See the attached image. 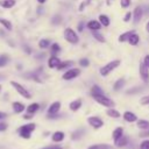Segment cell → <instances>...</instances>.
I'll list each match as a JSON object with an SVG mask.
<instances>
[{
    "instance_id": "1",
    "label": "cell",
    "mask_w": 149,
    "mask_h": 149,
    "mask_svg": "<svg viewBox=\"0 0 149 149\" xmlns=\"http://www.w3.org/2000/svg\"><path fill=\"white\" fill-rule=\"evenodd\" d=\"M119 65H120V61H119V59H114V61L107 63L106 65H104L102 68H100L99 72H100V74H101L102 77H106V76H108L114 69H116Z\"/></svg>"
},
{
    "instance_id": "2",
    "label": "cell",
    "mask_w": 149,
    "mask_h": 149,
    "mask_svg": "<svg viewBox=\"0 0 149 149\" xmlns=\"http://www.w3.org/2000/svg\"><path fill=\"white\" fill-rule=\"evenodd\" d=\"M35 128H36L35 123H27V125L21 126L17 132H19V135L21 137H23V139H30L31 133L35 130Z\"/></svg>"
},
{
    "instance_id": "3",
    "label": "cell",
    "mask_w": 149,
    "mask_h": 149,
    "mask_svg": "<svg viewBox=\"0 0 149 149\" xmlns=\"http://www.w3.org/2000/svg\"><path fill=\"white\" fill-rule=\"evenodd\" d=\"M64 37H65V40H66L69 43H72V44H77V43L79 42L78 35H77V34L74 33V30L71 29V28H66V29L64 30Z\"/></svg>"
},
{
    "instance_id": "4",
    "label": "cell",
    "mask_w": 149,
    "mask_h": 149,
    "mask_svg": "<svg viewBox=\"0 0 149 149\" xmlns=\"http://www.w3.org/2000/svg\"><path fill=\"white\" fill-rule=\"evenodd\" d=\"M10 85L17 91V93L20 94V95H22L23 98H26V99H30L31 98V94L28 92V90L27 88H24L21 84H19L17 81H14V80H12L10 81Z\"/></svg>"
},
{
    "instance_id": "5",
    "label": "cell",
    "mask_w": 149,
    "mask_h": 149,
    "mask_svg": "<svg viewBox=\"0 0 149 149\" xmlns=\"http://www.w3.org/2000/svg\"><path fill=\"white\" fill-rule=\"evenodd\" d=\"M94 98V100L98 102V104H100V105H102V106H105V107H113L114 106V101L112 100V99H109V98H107L105 94H102V95H94L93 97Z\"/></svg>"
},
{
    "instance_id": "6",
    "label": "cell",
    "mask_w": 149,
    "mask_h": 149,
    "mask_svg": "<svg viewBox=\"0 0 149 149\" xmlns=\"http://www.w3.org/2000/svg\"><path fill=\"white\" fill-rule=\"evenodd\" d=\"M79 74H80V70L78 68H72V69L65 71V73L62 76V78L65 79V80H70V79H73L76 77H78Z\"/></svg>"
},
{
    "instance_id": "7",
    "label": "cell",
    "mask_w": 149,
    "mask_h": 149,
    "mask_svg": "<svg viewBox=\"0 0 149 149\" xmlns=\"http://www.w3.org/2000/svg\"><path fill=\"white\" fill-rule=\"evenodd\" d=\"M139 72H140V77H141V79H142L144 83H148V81H149V69L146 66L144 63H140Z\"/></svg>"
},
{
    "instance_id": "8",
    "label": "cell",
    "mask_w": 149,
    "mask_h": 149,
    "mask_svg": "<svg viewBox=\"0 0 149 149\" xmlns=\"http://www.w3.org/2000/svg\"><path fill=\"white\" fill-rule=\"evenodd\" d=\"M87 122H88L90 126H92V127L95 128V129L101 128V127L104 126V121H102L99 116H90V118L87 119Z\"/></svg>"
},
{
    "instance_id": "9",
    "label": "cell",
    "mask_w": 149,
    "mask_h": 149,
    "mask_svg": "<svg viewBox=\"0 0 149 149\" xmlns=\"http://www.w3.org/2000/svg\"><path fill=\"white\" fill-rule=\"evenodd\" d=\"M61 109V102L59 101H55L52 102L49 108H48V115H54V114H57Z\"/></svg>"
},
{
    "instance_id": "10",
    "label": "cell",
    "mask_w": 149,
    "mask_h": 149,
    "mask_svg": "<svg viewBox=\"0 0 149 149\" xmlns=\"http://www.w3.org/2000/svg\"><path fill=\"white\" fill-rule=\"evenodd\" d=\"M142 15H143V9L141 7H136L134 9V13H133V21H134V23H139L140 20L142 19Z\"/></svg>"
},
{
    "instance_id": "11",
    "label": "cell",
    "mask_w": 149,
    "mask_h": 149,
    "mask_svg": "<svg viewBox=\"0 0 149 149\" xmlns=\"http://www.w3.org/2000/svg\"><path fill=\"white\" fill-rule=\"evenodd\" d=\"M123 119L127 122H135V121H137V116L133 112H129V111H126L123 113Z\"/></svg>"
},
{
    "instance_id": "12",
    "label": "cell",
    "mask_w": 149,
    "mask_h": 149,
    "mask_svg": "<svg viewBox=\"0 0 149 149\" xmlns=\"http://www.w3.org/2000/svg\"><path fill=\"white\" fill-rule=\"evenodd\" d=\"M87 28L92 31L94 30H99L101 28V23L99 21H95V20H92V21H88L87 22Z\"/></svg>"
},
{
    "instance_id": "13",
    "label": "cell",
    "mask_w": 149,
    "mask_h": 149,
    "mask_svg": "<svg viewBox=\"0 0 149 149\" xmlns=\"http://www.w3.org/2000/svg\"><path fill=\"white\" fill-rule=\"evenodd\" d=\"M59 63H61V61H59V58L56 57V56H51V57L48 59V66H49L50 69L57 68V66L59 65Z\"/></svg>"
},
{
    "instance_id": "14",
    "label": "cell",
    "mask_w": 149,
    "mask_h": 149,
    "mask_svg": "<svg viewBox=\"0 0 149 149\" xmlns=\"http://www.w3.org/2000/svg\"><path fill=\"white\" fill-rule=\"evenodd\" d=\"M12 107H13V111L15 112V113H21V112H23L24 111V105L22 104V102H20V101H14L13 104H12Z\"/></svg>"
},
{
    "instance_id": "15",
    "label": "cell",
    "mask_w": 149,
    "mask_h": 149,
    "mask_svg": "<svg viewBox=\"0 0 149 149\" xmlns=\"http://www.w3.org/2000/svg\"><path fill=\"white\" fill-rule=\"evenodd\" d=\"M69 107H70V109H71V111H73V112L78 111V109L81 107V100H80V99H76V100L71 101Z\"/></svg>"
},
{
    "instance_id": "16",
    "label": "cell",
    "mask_w": 149,
    "mask_h": 149,
    "mask_svg": "<svg viewBox=\"0 0 149 149\" xmlns=\"http://www.w3.org/2000/svg\"><path fill=\"white\" fill-rule=\"evenodd\" d=\"M123 135V129L121 128V127H118V128H115L114 130H113V134H112V136H113V140H114V142H116L121 136Z\"/></svg>"
},
{
    "instance_id": "17",
    "label": "cell",
    "mask_w": 149,
    "mask_h": 149,
    "mask_svg": "<svg viewBox=\"0 0 149 149\" xmlns=\"http://www.w3.org/2000/svg\"><path fill=\"white\" fill-rule=\"evenodd\" d=\"M99 22L101 23L102 27H108L111 21H109V17H108L107 15H105V14H100V15H99Z\"/></svg>"
},
{
    "instance_id": "18",
    "label": "cell",
    "mask_w": 149,
    "mask_h": 149,
    "mask_svg": "<svg viewBox=\"0 0 149 149\" xmlns=\"http://www.w3.org/2000/svg\"><path fill=\"white\" fill-rule=\"evenodd\" d=\"M139 41H140V36H139L135 31H134V33L130 35V37L128 38V42H129V44H130V45H137Z\"/></svg>"
},
{
    "instance_id": "19",
    "label": "cell",
    "mask_w": 149,
    "mask_h": 149,
    "mask_svg": "<svg viewBox=\"0 0 149 149\" xmlns=\"http://www.w3.org/2000/svg\"><path fill=\"white\" fill-rule=\"evenodd\" d=\"M64 133L63 132H55L54 134H52V141L54 142H61V141H63L64 140Z\"/></svg>"
},
{
    "instance_id": "20",
    "label": "cell",
    "mask_w": 149,
    "mask_h": 149,
    "mask_svg": "<svg viewBox=\"0 0 149 149\" xmlns=\"http://www.w3.org/2000/svg\"><path fill=\"white\" fill-rule=\"evenodd\" d=\"M14 5H15V0H1L0 1V6L6 8V9L12 8Z\"/></svg>"
},
{
    "instance_id": "21",
    "label": "cell",
    "mask_w": 149,
    "mask_h": 149,
    "mask_svg": "<svg viewBox=\"0 0 149 149\" xmlns=\"http://www.w3.org/2000/svg\"><path fill=\"white\" fill-rule=\"evenodd\" d=\"M38 108H40V105H38L37 102H33V104H30V105L27 107V112H28L29 114H34V113H36V112L38 111Z\"/></svg>"
},
{
    "instance_id": "22",
    "label": "cell",
    "mask_w": 149,
    "mask_h": 149,
    "mask_svg": "<svg viewBox=\"0 0 149 149\" xmlns=\"http://www.w3.org/2000/svg\"><path fill=\"white\" fill-rule=\"evenodd\" d=\"M91 94H92V97H94V95H102L104 91L98 85H93L92 88H91Z\"/></svg>"
},
{
    "instance_id": "23",
    "label": "cell",
    "mask_w": 149,
    "mask_h": 149,
    "mask_svg": "<svg viewBox=\"0 0 149 149\" xmlns=\"http://www.w3.org/2000/svg\"><path fill=\"white\" fill-rule=\"evenodd\" d=\"M115 143V146L116 147H125L126 144H128V137L127 136H125V135H122L116 142H114Z\"/></svg>"
},
{
    "instance_id": "24",
    "label": "cell",
    "mask_w": 149,
    "mask_h": 149,
    "mask_svg": "<svg viewBox=\"0 0 149 149\" xmlns=\"http://www.w3.org/2000/svg\"><path fill=\"white\" fill-rule=\"evenodd\" d=\"M137 127L142 130H148L149 129V121L147 120H137Z\"/></svg>"
},
{
    "instance_id": "25",
    "label": "cell",
    "mask_w": 149,
    "mask_h": 149,
    "mask_svg": "<svg viewBox=\"0 0 149 149\" xmlns=\"http://www.w3.org/2000/svg\"><path fill=\"white\" fill-rule=\"evenodd\" d=\"M74 63L72 62V61H65V62H61L59 63V65L57 66V69L58 70H63V69H66V68H70V66H72Z\"/></svg>"
},
{
    "instance_id": "26",
    "label": "cell",
    "mask_w": 149,
    "mask_h": 149,
    "mask_svg": "<svg viewBox=\"0 0 149 149\" xmlns=\"http://www.w3.org/2000/svg\"><path fill=\"white\" fill-rule=\"evenodd\" d=\"M125 85V79L123 78H120V79H118L115 83H114V85H113V88H114V91H119V90H121V87Z\"/></svg>"
},
{
    "instance_id": "27",
    "label": "cell",
    "mask_w": 149,
    "mask_h": 149,
    "mask_svg": "<svg viewBox=\"0 0 149 149\" xmlns=\"http://www.w3.org/2000/svg\"><path fill=\"white\" fill-rule=\"evenodd\" d=\"M106 113H107V115L111 116V118H115V119H116V118H120V113H119L116 109L112 108V107L108 108V109L106 111Z\"/></svg>"
},
{
    "instance_id": "28",
    "label": "cell",
    "mask_w": 149,
    "mask_h": 149,
    "mask_svg": "<svg viewBox=\"0 0 149 149\" xmlns=\"http://www.w3.org/2000/svg\"><path fill=\"white\" fill-rule=\"evenodd\" d=\"M87 149H112V147H111L109 144L102 143V144H93V146L88 147Z\"/></svg>"
},
{
    "instance_id": "29",
    "label": "cell",
    "mask_w": 149,
    "mask_h": 149,
    "mask_svg": "<svg viewBox=\"0 0 149 149\" xmlns=\"http://www.w3.org/2000/svg\"><path fill=\"white\" fill-rule=\"evenodd\" d=\"M134 31H126L123 34H121L119 36V42H125V41H128V38L130 37V35L133 34Z\"/></svg>"
},
{
    "instance_id": "30",
    "label": "cell",
    "mask_w": 149,
    "mask_h": 149,
    "mask_svg": "<svg viewBox=\"0 0 149 149\" xmlns=\"http://www.w3.org/2000/svg\"><path fill=\"white\" fill-rule=\"evenodd\" d=\"M92 35H93V37H94L97 41H99V42H105V37H104V35H101L100 33H98V30L92 31Z\"/></svg>"
},
{
    "instance_id": "31",
    "label": "cell",
    "mask_w": 149,
    "mask_h": 149,
    "mask_svg": "<svg viewBox=\"0 0 149 149\" xmlns=\"http://www.w3.org/2000/svg\"><path fill=\"white\" fill-rule=\"evenodd\" d=\"M49 45H50V41L47 40V38H43V40H41V41L38 42V47H40L41 49H47Z\"/></svg>"
},
{
    "instance_id": "32",
    "label": "cell",
    "mask_w": 149,
    "mask_h": 149,
    "mask_svg": "<svg viewBox=\"0 0 149 149\" xmlns=\"http://www.w3.org/2000/svg\"><path fill=\"white\" fill-rule=\"evenodd\" d=\"M0 23H1L7 30H12V23H10L8 20H6V19H1V17H0Z\"/></svg>"
},
{
    "instance_id": "33",
    "label": "cell",
    "mask_w": 149,
    "mask_h": 149,
    "mask_svg": "<svg viewBox=\"0 0 149 149\" xmlns=\"http://www.w3.org/2000/svg\"><path fill=\"white\" fill-rule=\"evenodd\" d=\"M143 90V87H141V86H136V87H133V88H129V90H127V94H135V93H139V92H141Z\"/></svg>"
},
{
    "instance_id": "34",
    "label": "cell",
    "mask_w": 149,
    "mask_h": 149,
    "mask_svg": "<svg viewBox=\"0 0 149 149\" xmlns=\"http://www.w3.org/2000/svg\"><path fill=\"white\" fill-rule=\"evenodd\" d=\"M8 61H9V57H8L7 55H1V56H0V68L7 65Z\"/></svg>"
},
{
    "instance_id": "35",
    "label": "cell",
    "mask_w": 149,
    "mask_h": 149,
    "mask_svg": "<svg viewBox=\"0 0 149 149\" xmlns=\"http://www.w3.org/2000/svg\"><path fill=\"white\" fill-rule=\"evenodd\" d=\"M59 51H61V47H59V44L54 43V44L51 45V52H52V56H55V54H57V52H59Z\"/></svg>"
},
{
    "instance_id": "36",
    "label": "cell",
    "mask_w": 149,
    "mask_h": 149,
    "mask_svg": "<svg viewBox=\"0 0 149 149\" xmlns=\"http://www.w3.org/2000/svg\"><path fill=\"white\" fill-rule=\"evenodd\" d=\"M83 134H84V130H83V129H79V130H77V132H74V133L72 134L71 139H72V140H77V139H79Z\"/></svg>"
},
{
    "instance_id": "37",
    "label": "cell",
    "mask_w": 149,
    "mask_h": 149,
    "mask_svg": "<svg viewBox=\"0 0 149 149\" xmlns=\"http://www.w3.org/2000/svg\"><path fill=\"white\" fill-rule=\"evenodd\" d=\"M62 22V16L61 15H55L52 19H51V23L52 24H59Z\"/></svg>"
},
{
    "instance_id": "38",
    "label": "cell",
    "mask_w": 149,
    "mask_h": 149,
    "mask_svg": "<svg viewBox=\"0 0 149 149\" xmlns=\"http://www.w3.org/2000/svg\"><path fill=\"white\" fill-rule=\"evenodd\" d=\"M130 2H132V0H120V5H121V7H123V8L129 7Z\"/></svg>"
},
{
    "instance_id": "39",
    "label": "cell",
    "mask_w": 149,
    "mask_h": 149,
    "mask_svg": "<svg viewBox=\"0 0 149 149\" xmlns=\"http://www.w3.org/2000/svg\"><path fill=\"white\" fill-rule=\"evenodd\" d=\"M140 149H149V140H144L140 144Z\"/></svg>"
},
{
    "instance_id": "40",
    "label": "cell",
    "mask_w": 149,
    "mask_h": 149,
    "mask_svg": "<svg viewBox=\"0 0 149 149\" xmlns=\"http://www.w3.org/2000/svg\"><path fill=\"white\" fill-rule=\"evenodd\" d=\"M79 64H80L81 66H84V68H86V66H88V64H90V62H88V59H87V58H81V59L79 61Z\"/></svg>"
},
{
    "instance_id": "41",
    "label": "cell",
    "mask_w": 149,
    "mask_h": 149,
    "mask_svg": "<svg viewBox=\"0 0 149 149\" xmlns=\"http://www.w3.org/2000/svg\"><path fill=\"white\" fill-rule=\"evenodd\" d=\"M140 102H141V105H149V95H146V97L141 98Z\"/></svg>"
},
{
    "instance_id": "42",
    "label": "cell",
    "mask_w": 149,
    "mask_h": 149,
    "mask_svg": "<svg viewBox=\"0 0 149 149\" xmlns=\"http://www.w3.org/2000/svg\"><path fill=\"white\" fill-rule=\"evenodd\" d=\"M132 16H133V14H132L130 12H128V13L125 15V17H123V21H125V22H128V21H130Z\"/></svg>"
},
{
    "instance_id": "43",
    "label": "cell",
    "mask_w": 149,
    "mask_h": 149,
    "mask_svg": "<svg viewBox=\"0 0 149 149\" xmlns=\"http://www.w3.org/2000/svg\"><path fill=\"white\" fill-rule=\"evenodd\" d=\"M7 123H5V122H0V132H5L6 129H7Z\"/></svg>"
},
{
    "instance_id": "44",
    "label": "cell",
    "mask_w": 149,
    "mask_h": 149,
    "mask_svg": "<svg viewBox=\"0 0 149 149\" xmlns=\"http://www.w3.org/2000/svg\"><path fill=\"white\" fill-rule=\"evenodd\" d=\"M84 26H85V24H84V22H83V21H81V22H79V23H78V27H77L78 31H83V29H84Z\"/></svg>"
},
{
    "instance_id": "45",
    "label": "cell",
    "mask_w": 149,
    "mask_h": 149,
    "mask_svg": "<svg viewBox=\"0 0 149 149\" xmlns=\"http://www.w3.org/2000/svg\"><path fill=\"white\" fill-rule=\"evenodd\" d=\"M42 149H62V147H59V146H49V147H44Z\"/></svg>"
},
{
    "instance_id": "46",
    "label": "cell",
    "mask_w": 149,
    "mask_h": 149,
    "mask_svg": "<svg viewBox=\"0 0 149 149\" xmlns=\"http://www.w3.org/2000/svg\"><path fill=\"white\" fill-rule=\"evenodd\" d=\"M143 63L146 64V66H147V68H149V55H147V56L144 57V61H143Z\"/></svg>"
},
{
    "instance_id": "47",
    "label": "cell",
    "mask_w": 149,
    "mask_h": 149,
    "mask_svg": "<svg viewBox=\"0 0 149 149\" xmlns=\"http://www.w3.org/2000/svg\"><path fill=\"white\" fill-rule=\"evenodd\" d=\"M140 136H141V137H146V136H149V129H148V130H144V132H142V133L140 134Z\"/></svg>"
},
{
    "instance_id": "48",
    "label": "cell",
    "mask_w": 149,
    "mask_h": 149,
    "mask_svg": "<svg viewBox=\"0 0 149 149\" xmlns=\"http://www.w3.org/2000/svg\"><path fill=\"white\" fill-rule=\"evenodd\" d=\"M6 116H7V114H6V113H3V112H0V120L5 119Z\"/></svg>"
},
{
    "instance_id": "49",
    "label": "cell",
    "mask_w": 149,
    "mask_h": 149,
    "mask_svg": "<svg viewBox=\"0 0 149 149\" xmlns=\"http://www.w3.org/2000/svg\"><path fill=\"white\" fill-rule=\"evenodd\" d=\"M31 115H33V114H29V113H28V114H26L23 118H24V119H30V118H31Z\"/></svg>"
},
{
    "instance_id": "50",
    "label": "cell",
    "mask_w": 149,
    "mask_h": 149,
    "mask_svg": "<svg viewBox=\"0 0 149 149\" xmlns=\"http://www.w3.org/2000/svg\"><path fill=\"white\" fill-rule=\"evenodd\" d=\"M37 1H38V2H40V3H44V2H45V1H47V0H37Z\"/></svg>"
},
{
    "instance_id": "51",
    "label": "cell",
    "mask_w": 149,
    "mask_h": 149,
    "mask_svg": "<svg viewBox=\"0 0 149 149\" xmlns=\"http://www.w3.org/2000/svg\"><path fill=\"white\" fill-rule=\"evenodd\" d=\"M147 31H148V33H149V21H148V22H147Z\"/></svg>"
},
{
    "instance_id": "52",
    "label": "cell",
    "mask_w": 149,
    "mask_h": 149,
    "mask_svg": "<svg viewBox=\"0 0 149 149\" xmlns=\"http://www.w3.org/2000/svg\"><path fill=\"white\" fill-rule=\"evenodd\" d=\"M0 92H1V85H0Z\"/></svg>"
}]
</instances>
